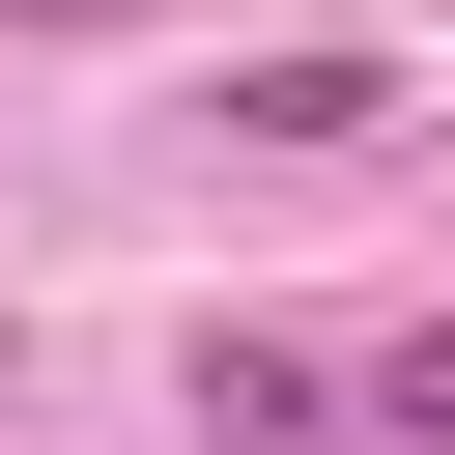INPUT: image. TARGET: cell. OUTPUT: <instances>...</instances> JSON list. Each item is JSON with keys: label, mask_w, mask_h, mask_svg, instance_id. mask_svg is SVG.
Returning a JSON list of instances; mask_svg holds the SVG:
<instances>
[{"label": "cell", "mask_w": 455, "mask_h": 455, "mask_svg": "<svg viewBox=\"0 0 455 455\" xmlns=\"http://www.w3.org/2000/svg\"><path fill=\"white\" fill-rule=\"evenodd\" d=\"M0 28H114V0H0Z\"/></svg>", "instance_id": "cell-4"}, {"label": "cell", "mask_w": 455, "mask_h": 455, "mask_svg": "<svg viewBox=\"0 0 455 455\" xmlns=\"http://www.w3.org/2000/svg\"><path fill=\"white\" fill-rule=\"evenodd\" d=\"M228 142H398V57H341V28L313 57H228Z\"/></svg>", "instance_id": "cell-1"}, {"label": "cell", "mask_w": 455, "mask_h": 455, "mask_svg": "<svg viewBox=\"0 0 455 455\" xmlns=\"http://www.w3.org/2000/svg\"><path fill=\"white\" fill-rule=\"evenodd\" d=\"M370 427H398V455H455V313H427V341H370Z\"/></svg>", "instance_id": "cell-3"}, {"label": "cell", "mask_w": 455, "mask_h": 455, "mask_svg": "<svg viewBox=\"0 0 455 455\" xmlns=\"http://www.w3.org/2000/svg\"><path fill=\"white\" fill-rule=\"evenodd\" d=\"M313 427H341V370H313V341H256V313H228V341H199V455H313Z\"/></svg>", "instance_id": "cell-2"}]
</instances>
